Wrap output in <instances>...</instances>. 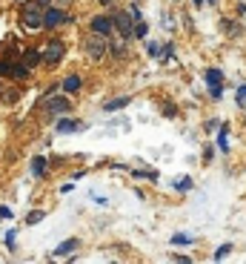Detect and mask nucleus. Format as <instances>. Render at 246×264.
<instances>
[{"instance_id": "nucleus-1", "label": "nucleus", "mask_w": 246, "mask_h": 264, "mask_svg": "<svg viewBox=\"0 0 246 264\" xmlns=\"http://www.w3.org/2000/svg\"><path fill=\"white\" fill-rule=\"evenodd\" d=\"M20 20H23V26L26 29H40L43 26V6L34 0V3H26L23 9H20Z\"/></svg>"}, {"instance_id": "nucleus-2", "label": "nucleus", "mask_w": 246, "mask_h": 264, "mask_svg": "<svg viewBox=\"0 0 246 264\" xmlns=\"http://www.w3.org/2000/svg\"><path fill=\"white\" fill-rule=\"evenodd\" d=\"M63 23H72V17L63 12L61 6H46L43 9V26L46 29H55V26H63Z\"/></svg>"}, {"instance_id": "nucleus-3", "label": "nucleus", "mask_w": 246, "mask_h": 264, "mask_svg": "<svg viewBox=\"0 0 246 264\" xmlns=\"http://www.w3.org/2000/svg\"><path fill=\"white\" fill-rule=\"evenodd\" d=\"M112 23H115V29H118L126 40L135 34V17H132L129 12H115V15H112Z\"/></svg>"}, {"instance_id": "nucleus-4", "label": "nucleus", "mask_w": 246, "mask_h": 264, "mask_svg": "<svg viewBox=\"0 0 246 264\" xmlns=\"http://www.w3.org/2000/svg\"><path fill=\"white\" fill-rule=\"evenodd\" d=\"M63 55H66V43L63 40H49L46 49H43V61L46 64H58Z\"/></svg>"}, {"instance_id": "nucleus-5", "label": "nucleus", "mask_w": 246, "mask_h": 264, "mask_svg": "<svg viewBox=\"0 0 246 264\" xmlns=\"http://www.w3.org/2000/svg\"><path fill=\"white\" fill-rule=\"evenodd\" d=\"M86 55L92 58V61H100L103 55H106V40H103V34H94L86 40Z\"/></svg>"}, {"instance_id": "nucleus-6", "label": "nucleus", "mask_w": 246, "mask_h": 264, "mask_svg": "<svg viewBox=\"0 0 246 264\" xmlns=\"http://www.w3.org/2000/svg\"><path fill=\"white\" fill-rule=\"evenodd\" d=\"M43 106H46L49 112H55V115H66V112H72V100L69 98H58V95H49Z\"/></svg>"}, {"instance_id": "nucleus-7", "label": "nucleus", "mask_w": 246, "mask_h": 264, "mask_svg": "<svg viewBox=\"0 0 246 264\" xmlns=\"http://www.w3.org/2000/svg\"><path fill=\"white\" fill-rule=\"evenodd\" d=\"M92 32L94 34H112L115 32V23H112V17H106V15H97V17H92Z\"/></svg>"}, {"instance_id": "nucleus-8", "label": "nucleus", "mask_w": 246, "mask_h": 264, "mask_svg": "<svg viewBox=\"0 0 246 264\" xmlns=\"http://www.w3.org/2000/svg\"><path fill=\"white\" fill-rule=\"evenodd\" d=\"M129 103H132V98H129V95H123V98H112V100H106V103H103V109H106V112H118V109L129 106Z\"/></svg>"}, {"instance_id": "nucleus-9", "label": "nucleus", "mask_w": 246, "mask_h": 264, "mask_svg": "<svg viewBox=\"0 0 246 264\" xmlns=\"http://www.w3.org/2000/svg\"><path fill=\"white\" fill-rule=\"evenodd\" d=\"M9 75L15 81H23V78H29V66L26 64H9Z\"/></svg>"}, {"instance_id": "nucleus-10", "label": "nucleus", "mask_w": 246, "mask_h": 264, "mask_svg": "<svg viewBox=\"0 0 246 264\" xmlns=\"http://www.w3.org/2000/svg\"><path fill=\"white\" fill-rule=\"evenodd\" d=\"M77 130H83V124H80V121H72V118L58 121V132H77Z\"/></svg>"}, {"instance_id": "nucleus-11", "label": "nucleus", "mask_w": 246, "mask_h": 264, "mask_svg": "<svg viewBox=\"0 0 246 264\" xmlns=\"http://www.w3.org/2000/svg\"><path fill=\"white\" fill-rule=\"evenodd\" d=\"M72 250H77V238H69V241H63L61 247H55V256L63 259V256H69Z\"/></svg>"}, {"instance_id": "nucleus-12", "label": "nucleus", "mask_w": 246, "mask_h": 264, "mask_svg": "<svg viewBox=\"0 0 246 264\" xmlns=\"http://www.w3.org/2000/svg\"><path fill=\"white\" fill-rule=\"evenodd\" d=\"M203 81H206V83H209V89H212V86H220L223 75H220V69H206V72H203Z\"/></svg>"}, {"instance_id": "nucleus-13", "label": "nucleus", "mask_w": 246, "mask_h": 264, "mask_svg": "<svg viewBox=\"0 0 246 264\" xmlns=\"http://www.w3.org/2000/svg\"><path fill=\"white\" fill-rule=\"evenodd\" d=\"M40 61H43V52H37V49H29V52L23 55V64L29 66V69H34Z\"/></svg>"}, {"instance_id": "nucleus-14", "label": "nucleus", "mask_w": 246, "mask_h": 264, "mask_svg": "<svg viewBox=\"0 0 246 264\" xmlns=\"http://www.w3.org/2000/svg\"><path fill=\"white\" fill-rule=\"evenodd\" d=\"M77 89H80V78L77 75H69L63 81V92H77Z\"/></svg>"}, {"instance_id": "nucleus-15", "label": "nucleus", "mask_w": 246, "mask_h": 264, "mask_svg": "<svg viewBox=\"0 0 246 264\" xmlns=\"http://www.w3.org/2000/svg\"><path fill=\"white\" fill-rule=\"evenodd\" d=\"M217 147L226 152L229 149V127H220V132H217Z\"/></svg>"}, {"instance_id": "nucleus-16", "label": "nucleus", "mask_w": 246, "mask_h": 264, "mask_svg": "<svg viewBox=\"0 0 246 264\" xmlns=\"http://www.w3.org/2000/svg\"><path fill=\"white\" fill-rule=\"evenodd\" d=\"M31 172H34V175H37V178H40V175H43V172H46V158H43V155H37V158H34V161H31Z\"/></svg>"}, {"instance_id": "nucleus-17", "label": "nucleus", "mask_w": 246, "mask_h": 264, "mask_svg": "<svg viewBox=\"0 0 246 264\" xmlns=\"http://www.w3.org/2000/svg\"><path fill=\"white\" fill-rule=\"evenodd\" d=\"M175 187H178L181 193H189V190H192V178H189V175H184V178H175Z\"/></svg>"}, {"instance_id": "nucleus-18", "label": "nucleus", "mask_w": 246, "mask_h": 264, "mask_svg": "<svg viewBox=\"0 0 246 264\" xmlns=\"http://www.w3.org/2000/svg\"><path fill=\"white\" fill-rule=\"evenodd\" d=\"M132 175H135V178H157V172H154V169H135V166H132Z\"/></svg>"}, {"instance_id": "nucleus-19", "label": "nucleus", "mask_w": 246, "mask_h": 264, "mask_svg": "<svg viewBox=\"0 0 246 264\" xmlns=\"http://www.w3.org/2000/svg\"><path fill=\"white\" fill-rule=\"evenodd\" d=\"M229 253H232V244H220V247L215 250V262H223Z\"/></svg>"}, {"instance_id": "nucleus-20", "label": "nucleus", "mask_w": 246, "mask_h": 264, "mask_svg": "<svg viewBox=\"0 0 246 264\" xmlns=\"http://www.w3.org/2000/svg\"><path fill=\"white\" fill-rule=\"evenodd\" d=\"M172 244H175V247H186V244H192V238L178 232V235H172Z\"/></svg>"}, {"instance_id": "nucleus-21", "label": "nucleus", "mask_w": 246, "mask_h": 264, "mask_svg": "<svg viewBox=\"0 0 246 264\" xmlns=\"http://www.w3.org/2000/svg\"><path fill=\"white\" fill-rule=\"evenodd\" d=\"M146 52H149V58H163V46H160V43H149Z\"/></svg>"}, {"instance_id": "nucleus-22", "label": "nucleus", "mask_w": 246, "mask_h": 264, "mask_svg": "<svg viewBox=\"0 0 246 264\" xmlns=\"http://www.w3.org/2000/svg\"><path fill=\"white\" fill-rule=\"evenodd\" d=\"M146 32H149V26H146L143 20H138V26H135V37H146Z\"/></svg>"}, {"instance_id": "nucleus-23", "label": "nucleus", "mask_w": 246, "mask_h": 264, "mask_svg": "<svg viewBox=\"0 0 246 264\" xmlns=\"http://www.w3.org/2000/svg\"><path fill=\"white\" fill-rule=\"evenodd\" d=\"M37 221H43V213H40V210H34V213L26 215V224H37Z\"/></svg>"}, {"instance_id": "nucleus-24", "label": "nucleus", "mask_w": 246, "mask_h": 264, "mask_svg": "<svg viewBox=\"0 0 246 264\" xmlns=\"http://www.w3.org/2000/svg\"><path fill=\"white\" fill-rule=\"evenodd\" d=\"M244 103H246V83L238 89V106H244Z\"/></svg>"}, {"instance_id": "nucleus-25", "label": "nucleus", "mask_w": 246, "mask_h": 264, "mask_svg": "<svg viewBox=\"0 0 246 264\" xmlns=\"http://www.w3.org/2000/svg\"><path fill=\"white\" fill-rule=\"evenodd\" d=\"M0 218H12V210L9 207H0Z\"/></svg>"}, {"instance_id": "nucleus-26", "label": "nucleus", "mask_w": 246, "mask_h": 264, "mask_svg": "<svg viewBox=\"0 0 246 264\" xmlns=\"http://www.w3.org/2000/svg\"><path fill=\"white\" fill-rule=\"evenodd\" d=\"M0 75H9V64H0Z\"/></svg>"}, {"instance_id": "nucleus-27", "label": "nucleus", "mask_w": 246, "mask_h": 264, "mask_svg": "<svg viewBox=\"0 0 246 264\" xmlns=\"http://www.w3.org/2000/svg\"><path fill=\"white\" fill-rule=\"evenodd\" d=\"M37 3H40L43 9H46V6H52V0H37Z\"/></svg>"}, {"instance_id": "nucleus-28", "label": "nucleus", "mask_w": 246, "mask_h": 264, "mask_svg": "<svg viewBox=\"0 0 246 264\" xmlns=\"http://www.w3.org/2000/svg\"><path fill=\"white\" fill-rule=\"evenodd\" d=\"M52 3H58V6H66V3H72V0H52Z\"/></svg>"}, {"instance_id": "nucleus-29", "label": "nucleus", "mask_w": 246, "mask_h": 264, "mask_svg": "<svg viewBox=\"0 0 246 264\" xmlns=\"http://www.w3.org/2000/svg\"><path fill=\"white\" fill-rule=\"evenodd\" d=\"M192 3H195V6H203V0H192Z\"/></svg>"}, {"instance_id": "nucleus-30", "label": "nucleus", "mask_w": 246, "mask_h": 264, "mask_svg": "<svg viewBox=\"0 0 246 264\" xmlns=\"http://www.w3.org/2000/svg\"><path fill=\"white\" fill-rule=\"evenodd\" d=\"M97 3H103V6H109V3H112V0H97Z\"/></svg>"}, {"instance_id": "nucleus-31", "label": "nucleus", "mask_w": 246, "mask_h": 264, "mask_svg": "<svg viewBox=\"0 0 246 264\" xmlns=\"http://www.w3.org/2000/svg\"><path fill=\"white\" fill-rule=\"evenodd\" d=\"M206 3H217V0H206Z\"/></svg>"}]
</instances>
